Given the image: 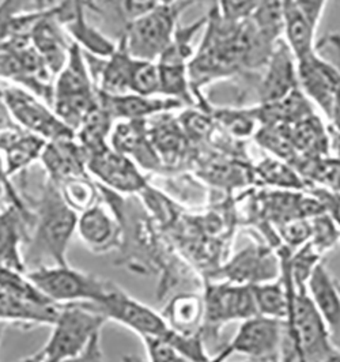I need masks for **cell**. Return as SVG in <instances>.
<instances>
[{"mask_svg":"<svg viewBox=\"0 0 340 362\" xmlns=\"http://www.w3.org/2000/svg\"><path fill=\"white\" fill-rule=\"evenodd\" d=\"M17 362H45V356H44L42 350H40V351H37L36 354L28 356V357H25V358H22V360Z\"/></svg>","mask_w":340,"mask_h":362,"instance_id":"obj_34","label":"cell"},{"mask_svg":"<svg viewBox=\"0 0 340 362\" xmlns=\"http://www.w3.org/2000/svg\"><path fill=\"white\" fill-rule=\"evenodd\" d=\"M107 317L86 303L61 305L52 326L48 342L41 349L45 361H61L78 358L86 350L91 339L101 334Z\"/></svg>","mask_w":340,"mask_h":362,"instance_id":"obj_4","label":"cell"},{"mask_svg":"<svg viewBox=\"0 0 340 362\" xmlns=\"http://www.w3.org/2000/svg\"><path fill=\"white\" fill-rule=\"evenodd\" d=\"M86 304L105 316L107 320L126 327L141 338L157 337L165 339L172 331L162 315L128 296L115 284H112L107 296L98 304Z\"/></svg>","mask_w":340,"mask_h":362,"instance_id":"obj_7","label":"cell"},{"mask_svg":"<svg viewBox=\"0 0 340 362\" xmlns=\"http://www.w3.org/2000/svg\"><path fill=\"white\" fill-rule=\"evenodd\" d=\"M204 297L192 293L176 296L163 310L168 326L184 335H197L204 322Z\"/></svg>","mask_w":340,"mask_h":362,"instance_id":"obj_21","label":"cell"},{"mask_svg":"<svg viewBox=\"0 0 340 362\" xmlns=\"http://www.w3.org/2000/svg\"><path fill=\"white\" fill-rule=\"evenodd\" d=\"M45 362H51V361H45ZM52 362H81V360H79V357H78V358H71V360H61V361H52Z\"/></svg>","mask_w":340,"mask_h":362,"instance_id":"obj_40","label":"cell"},{"mask_svg":"<svg viewBox=\"0 0 340 362\" xmlns=\"http://www.w3.org/2000/svg\"><path fill=\"white\" fill-rule=\"evenodd\" d=\"M264 175L272 182H278V184H294L295 182L293 175L287 170L286 168H283L281 165H274V163L269 165L264 169Z\"/></svg>","mask_w":340,"mask_h":362,"instance_id":"obj_31","label":"cell"},{"mask_svg":"<svg viewBox=\"0 0 340 362\" xmlns=\"http://www.w3.org/2000/svg\"><path fill=\"white\" fill-rule=\"evenodd\" d=\"M88 168L100 180L120 192H134L146 187L135 163L107 145L88 156Z\"/></svg>","mask_w":340,"mask_h":362,"instance_id":"obj_11","label":"cell"},{"mask_svg":"<svg viewBox=\"0 0 340 362\" xmlns=\"http://www.w3.org/2000/svg\"><path fill=\"white\" fill-rule=\"evenodd\" d=\"M61 305L49 303L38 304L7 293L0 288V323L29 329L37 326H54Z\"/></svg>","mask_w":340,"mask_h":362,"instance_id":"obj_15","label":"cell"},{"mask_svg":"<svg viewBox=\"0 0 340 362\" xmlns=\"http://www.w3.org/2000/svg\"><path fill=\"white\" fill-rule=\"evenodd\" d=\"M320 362H340V351H336V353H334L332 356L327 357L325 360H322V361Z\"/></svg>","mask_w":340,"mask_h":362,"instance_id":"obj_37","label":"cell"},{"mask_svg":"<svg viewBox=\"0 0 340 362\" xmlns=\"http://www.w3.org/2000/svg\"><path fill=\"white\" fill-rule=\"evenodd\" d=\"M288 29H290V36L294 45L297 47L298 51H303L307 44V28L304 18L298 13L290 14Z\"/></svg>","mask_w":340,"mask_h":362,"instance_id":"obj_29","label":"cell"},{"mask_svg":"<svg viewBox=\"0 0 340 362\" xmlns=\"http://www.w3.org/2000/svg\"><path fill=\"white\" fill-rule=\"evenodd\" d=\"M262 19H263V23L272 25V26L279 22V19H281L279 0H269L267 1V4L263 8V13H262Z\"/></svg>","mask_w":340,"mask_h":362,"instance_id":"obj_32","label":"cell"},{"mask_svg":"<svg viewBox=\"0 0 340 362\" xmlns=\"http://www.w3.org/2000/svg\"><path fill=\"white\" fill-rule=\"evenodd\" d=\"M286 328L298 362H320L339 351L306 288L293 290Z\"/></svg>","mask_w":340,"mask_h":362,"instance_id":"obj_3","label":"cell"},{"mask_svg":"<svg viewBox=\"0 0 340 362\" xmlns=\"http://www.w3.org/2000/svg\"><path fill=\"white\" fill-rule=\"evenodd\" d=\"M160 89V73L157 63L136 59V64L132 75L131 93L144 97H151L156 94L161 95Z\"/></svg>","mask_w":340,"mask_h":362,"instance_id":"obj_24","label":"cell"},{"mask_svg":"<svg viewBox=\"0 0 340 362\" xmlns=\"http://www.w3.org/2000/svg\"><path fill=\"white\" fill-rule=\"evenodd\" d=\"M158 3V0H120V7L123 17L126 19L127 26L135 21L141 18L148 11H151Z\"/></svg>","mask_w":340,"mask_h":362,"instance_id":"obj_28","label":"cell"},{"mask_svg":"<svg viewBox=\"0 0 340 362\" xmlns=\"http://www.w3.org/2000/svg\"><path fill=\"white\" fill-rule=\"evenodd\" d=\"M182 7L160 3L141 18L132 21L124 33L131 56L146 62L158 59L175 40L176 19Z\"/></svg>","mask_w":340,"mask_h":362,"instance_id":"obj_6","label":"cell"},{"mask_svg":"<svg viewBox=\"0 0 340 362\" xmlns=\"http://www.w3.org/2000/svg\"><path fill=\"white\" fill-rule=\"evenodd\" d=\"M98 107V94L93 89L85 54L74 42L66 66L57 74L52 108L69 127L76 131Z\"/></svg>","mask_w":340,"mask_h":362,"instance_id":"obj_2","label":"cell"},{"mask_svg":"<svg viewBox=\"0 0 340 362\" xmlns=\"http://www.w3.org/2000/svg\"><path fill=\"white\" fill-rule=\"evenodd\" d=\"M312 237L309 240L313 250L319 255L325 254L332 250L340 240V228H336L335 222L327 216H316L310 221Z\"/></svg>","mask_w":340,"mask_h":362,"instance_id":"obj_25","label":"cell"},{"mask_svg":"<svg viewBox=\"0 0 340 362\" xmlns=\"http://www.w3.org/2000/svg\"><path fill=\"white\" fill-rule=\"evenodd\" d=\"M306 289L329 328L332 342L340 344V293L331 274L319 263L310 274Z\"/></svg>","mask_w":340,"mask_h":362,"instance_id":"obj_17","label":"cell"},{"mask_svg":"<svg viewBox=\"0 0 340 362\" xmlns=\"http://www.w3.org/2000/svg\"><path fill=\"white\" fill-rule=\"evenodd\" d=\"M26 274L45 297L59 305L74 303L98 304L113 284L94 274L78 272L69 264L40 266Z\"/></svg>","mask_w":340,"mask_h":362,"instance_id":"obj_5","label":"cell"},{"mask_svg":"<svg viewBox=\"0 0 340 362\" xmlns=\"http://www.w3.org/2000/svg\"><path fill=\"white\" fill-rule=\"evenodd\" d=\"M147 360L150 362H184V357L163 338L143 337Z\"/></svg>","mask_w":340,"mask_h":362,"instance_id":"obj_27","label":"cell"},{"mask_svg":"<svg viewBox=\"0 0 340 362\" xmlns=\"http://www.w3.org/2000/svg\"><path fill=\"white\" fill-rule=\"evenodd\" d=\"M60 187L63 198L76 213H82L95 204L97 191L88 176L66 181L60 184Z\"/></svg>","mask_w":340,"mask_h":362,"instance_id":"obj_23","label":"cell"},{"mask_svg":"<svg viewBox=\"0 0 340 362\" xmlns=\"http://www.w3.org/2000/svg\"><path fill=\"white\" fill-rule=\"evenodd\" d=\"M3 197H4V185L0 184V206H1V202H3Z\"/></svg>","mask_w":340,"mask_h":362,"instance_id":"obj_39","label":"cell"},{"mask_svg":"<svg viewBox=\"0 0 340 362\" xmlns=\"http://www.w3.org/2000/svg\"><path fill=\"white\" fill-rule=\"evenodd\" d=\"M47 141L36 134L23 132L22 128L0 131V150L4 153L6 175H14L41 157Z\"/></svg>","mask_w":340,"mask_h":362,"instance_id":"obj_19","label":"cell"},{"mask_svg":"<svg viewBox=\"0 0 340 362\" xmlns=\"http://www.w3.org/2000/svg\"><path fill=\"white\" fill-rule=\"evenodd\" d=\"M100 107L105 109L112 119L132 120V119H147L162 112L177 108L181 105L180 100L170 97H144L139 94H124V95H109L97 90Z\"/></svg>","mask_w":340,"mask_h":362,"instance_id":"obj_14","label":"cell"},{"mask_svg":"<svg viewBox=\"0 0 340 362\" xmlns=\"http://www.w3.org/2000/svg\"><path fill=\"white\" fill-rule=\"evenodd\" d=\"M76 232L91 252L105 254L119 241V226L101 204H94L78 217Z\"/></svg>","mask_w":340,"mask_h":362,"instance_id":"obj_18","label":"cell"},{"mask_svg":"<svg viewBox=\"0 0 340 362\" xmlns=\"http://www.w3.org/2000/svg\"><path fill=\"white\" fill-rule=\"evenodd\" d=\"M283 326H286V322L281 319L262 315L253 316L242 322L233 341L222 351L228 357L240 353L253 358H269L281 344Z\"/></svg>","mask_w":340,"mask_h":362,"instance_id":"obj_10","label":"cell"},{"mask_svg":"<svg viewBox=\"0 0 340 362\" xmlns=\"http://www.w3.org/2000/svg\"><path fill=\"white\" fill-rule=\"evenodd\" d=\"M295 360H297V356H295V351H294V349L291 346L287 351L282 354V358H281L279 362H295Z\"/></svg>","mask_w":340,"mask_h":362,"instance_id":"obj_35","label":"cell"},{"mask_svg":"<svg viewBox=\"0 0 340 362\" xmlns=\"http://www.w3.org/2000/svg\"><path fill=\"white\" fill-rule=\"evenodd\" d=\"M1 335H3V323H0V341H1Z\"/></svg>","mask_w":340,"mask_h":362,"instance_id":"obj_41","label":"cell"},{"mask_svg":"<svg viewBox=\"0 0 340 362\" xmlns=\"http://www.w3.org/2000/svg\"><path fill=\"white\" fill-rule=\"evenodd\" d=\"M59 10H47L37 21L30 32V40L37 51L45 59L48 67L54 74H59L66 66L71 45L66 44L63 32L60 30L56 14Z\"/></svg>","mask_w":340,"mask_h":362,"instance_id":"obj_16","label":"cell"},{"mask_svg":"<svg viewBox=\"0 0 340 362\" xmlns=\"http://www.w3.org/2000/svg\"><path fill=\"white\" fill-rule=\"evenodd\" d=\"M279 269H282V264L276 263V257L272 256L269 250L254 245L234 256L232 262L222 267L219 272H222L229 282L257 285L271 282L276 278Z\"/></svg>","mask_w":340,"mask_h":362,"instance_id":"obj_13","label":"cell"},{"mask_svg":"<svg viewBox=\"0 0 340 362\" xmlns=\"http://www.w3.org/2000/svg\"><path fill=\"white\" fill-rule=\"evenodd\" d=\"M25 240V218L18 204H10L0 211V267L26 272L20 251Z\"/></svg>","mask_w":340,"mask_h":362,"instance_id":"obj_20","label":"cell"},{"mask_svg":"<svg viewBox=\"0 0 340 362\" xmlns=\"http://www.w3.org/2000/svg\"><path fill=\"white\" fill-rule=\"evenodd\" d=\"M0 288L13 296H17L19 298H23L32 303H38V304L54 303L40 291L36 285L30 281L26 272H18L14 269L0 267Z\"/></svg>","mask_w":340,"mask_h":362,"instance_id":"obj_22","label":"cell"},{"mask_svg":"<svg viewBox=\"0 0 340 362\" xmlns=\"http://www.w3.org/2000/svg\"><path fill=\"white\" fill-rule=\"evenodd\" d=\"M78 213L72 210L49 180L37 202L35 214V235L28 251V260L36 262L49 257L56 266H67V248L78 225Z\"/></svg>","mask_w":340,"mask_h":362,"instance_id":"obj_1","label":"cell"},{"mask_svg":"<svg viewBox=\"0 0 340 362\" xmlns=\"http://www.w3.org/2000/svg\"><path fill=\"white\" fill-rule=\"evenodd\" d=\"M204 322L218 327L230 320H247L257 316L251 285L223 282L209 285L204 296Z\"/></svg>","mask_w":340,"mask_h":362,"instance_id":"obj_9","label":"cell"},{"mask_svg":"<svg viewBox=\"0 0 340 362\" xmlns=\"http://www.w3.org/2000/svg\"><path fill=\"white\" fill-rule=\"evenodd\" d=\"M3 93V101L13 117L26 131L36 134L48 142L56 139L76 138V132L69 127L52 109L38 101L35 95L17 86L7 88Z\"/></svg>","mask_w":340,"mask_h":362,"instance_id":"obj_8","label":"cell"},{"mask_svg":"<svg viewBox=\"0 0 340 362\" xmlns=\"http://www.w3.org/2000/svg\"><path fill=\"white\" fill-rule=\"evenodd\" d=\"M81 362H105L102 347H101V334H97L86 350L79 357Z\"/></svg>","mask_w":340,"mask_h":362,"instance_id":"obj_30","label":"cell"},{"mask_svg":"<svg viewBox=\"0 0 340 362\" xmlns=\"http://www.w3.org/2000/svg\"><path fill=\"white\" fill-rule=\"evenodd\" d=\"M122 362H150L148 360H144L142 357H139V356H135V354H127L124 356L123 358H122Z\"/></svg>","mask_w":340,"mask_h":362,"instance_id":"obj_36","label":"cell"},{"mask_svg":"<svg viewBox=\"0 0 340 362\" xmlns=\"http://www.w3.org/2000/svg\"><path fill=\"white\" fill-rule=\"evenodd\" d=\"M225 361V357L222 356V354H218L216 357H215L214 360H210V362H223Z\"/></svg>","mask_w":340,"mask_h":362,"instance_id":"obj_38","label":"cell"},{"mask_svg":"<svg viewBox=\"0 0 340 362\" xmlns=\"http://www.w3.org/2000/svg\"><path fill=\"white\" fill-rule=\"evenodd\" d=\"M223 3L228 14L230 16H238L244 13L250 6V0H223Z\"/></svg>","mask_w":340,"mask_h":362,"instance_id":"obj_33","label":"cell"},{"mask_svg":"<svg viewBox=\"0 0 340 362\" xmlns=\"http://www.w3.org/2000/svg\"><path fill=\"white\" fill-rule=\"evenodd\" d=\"M75 139L76 138L51 141L40 157L49 175V180L54 181L56 185L72 179L86 177L85 168L88 166V153L75 142Z\"/></svg>","mask_w":340,"mask_h":362,"instance_id":"obj_12","label":"cell"},{"mask_svg":"<svg viewBox=\"0 0 340 362\" xmlns=\"http://www.w3.org/2000/svg\"><path fill=\"white\" fill-rule=\"evenodd\" d=\"M279 235L288 247L301 248L312 237L310 221H306L304 218H298V219H291V221L283 222L282 226L279 228Z\"/></svg>","mask_w":340,"mask_h":362,"instance_id":"obj_26","label":"cell"}]
</instances>
